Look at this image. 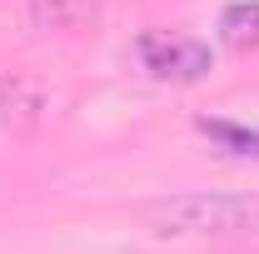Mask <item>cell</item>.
Returning <instances> with one entry per match:
<instances>
[{"label":"cell","mask_w":259,"mask_h":254,"mask_svg":"<svg viewBox=\"0 0 259 254\" xmlns=\"http://www.w3.org/2000/svg\"><path fill=\"white\" fill-rule=\"evenodd\" d=\"M135 215L155 234H244V229H259V199L220 194V190H190V194L150 199Z\"/></svg>","instance_id":"6da1fadb"},{"label":"cell","mask_w":259,"mask_h":254,"mask_svg":"<svg viewBox=\"0 0 259 254\" xmlns=\"http://www.w3.org/2000/svg\"><path fill=\"white\" fill-rule=\"evenodd\" d=\"M140 55H145V65H150L160 80H204V75L214 70L209 45L180 40V35H160V30H150L140 40Z\"/></svg>","instance_id":"7a4b0ae2"},{"label":"cell","mask_w":259,"mask_h":254,"mask_svg":"<svg viewBox=\"0 0 259 254\" xmlns=\"http://www.w3.org/2000/svg\"><path fill=\"white\" fill-rule=\"evenodd\" d=\"M45 115V90L25 75H5L0 80V120L5 125H35Z\"/></svg>","instance_id":"3957f363"},{"label":"cell","mask_w":259,"mask_h":254,"mask_svg":"<svg viewBox=\"0 0 259 254\" xmlns=\"http://www.w3.org/2000/svg\"><path fill=\"white\" fill-rule=\"evenodd\" d=\"M220 35L229 50H254L259 45V0H234L220 15Z\"/></svg>","instance_id":"277c9868"},{"label":"cell","mask_w":259,"mask_h":254,"mask_svg":"<svg viewBox=\"0 0 259 254\" xmlns=\"http://www.w3.org/2000/svg\"><path fill=\"white\" fill-rule=\"evenodd\" d=\"M199 135H209L214 145H225L234 155H259V130L249 125H229V120H199Z\"/></svg>","instance_id":"5b68a950"}]
</instances>
